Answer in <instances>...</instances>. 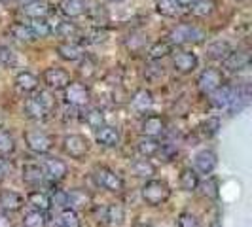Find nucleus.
Segmentation results:
<instances>
[{
    "label": "nucleus",
    "mask_w": 252,
    "mask_h": 227,
    "mask_svg": "<svg viewBox=\"0 0 252 227\" xmlns=\"http://www.w3.org/2000/svg\"><path fill=\"white\" fill-rule=\"evenodd\" d=\"M27 202L34 208V210H42V212H50L51 210V201L50 195L40 191V189H34V191H29L27 195Z\"/></svg>",
    "instance_id": "29"
},
{
    "label": "nucleus",
    "mask_w": 252,
    "mask_h": 227,
    "mask_svg": "<svg viewBox=\"0 0 252 227\" xmlns=\"http://www.w3.org/2000/svg\"><path fill=\"white\" fill-rule=\"evenodd\" d=\"M23 114H25L29 119H32V121H46V119L50 117L48 108L38 101L36 97H29V99L23 102Z\"/></svg>",
    "instance_id": "19"
},
{
    "label": "nucleus",
    "mask_w": 252,
    "mask_h": 227,
    "mask_svg": "<svg viewBox=\"0 0 252 227\" xmlns=\"http://www.w3.org/2000/svg\"><path fill=\"white\" fill-rule=\"evenodd\" d=\"M199 64V59L193 51L189 50H180L173 53V68L178 74H191Z\"/></svg>",
    "instance_id": "11"
},
{
    "label": "nucleus",
    "mask_w": 252,
    "mask_h": 227,
    "mask_svg": "<svg viewBox=\"0 0 252 227\" xmlns=\"http://www.w3.org/2000/svg\"><path fill=\"white\" fill-rule=\"evenodd\" d=\"M57 224H59V227H82V220H80L78 210L70 208V206H64L57 214Z\"/></svg>",
    "instance_id": "33"
},
{
    "label": "nucleus",
    "mask_w": 252,
    "mask_h": 227,
    "mask_svg": "<svg viewBox=\"0 0 252 227\" xmlns=\"http://www.w3.org/2000/svg\"><path fill=\"white\" fill-rule=\"evenodd\" d=\"M231 51V46L226 40H216L213 44L207 46V57L213 59V61H224Z\"/></svg>",
    "instance_id": "31"
},
{
    "label": "nucleus",
    "mask_w": 252,
    "mask_h": 227,
    "mask_svg": "<svg viewBox=\"0 0 252 227\" xmlns=\"http://www.w3.org/2000/svg\"><path fill=\"white\" fill-rule=\"evenodd\" d=\"M249 102H251V91H249V87H237V89H233L231 101H229L226 110L233 115V114L241 112Z\"/></svg>",
    "instance_id": "23"
},
{
    "label": "nucleus",
    "mask_w": 252,
    "mask_h": 227,
    "mask_svg": "<svg viewBox=\"0 0 252 227\" xmlns=\"http://www.w3.org/2000/svg\"><path fill=\"white\" fill-rule=\"evenodd\" d=\"M86 42L88 44H102V42H106V38H108V32L101 28V27H97V28H91L88 30V34H86Z\"/></svg>",
    "instance_id": "46"
},
{
    "label": "nucleus",
    "mask_w": 252,
    "mask_h": 227,
    "mask_svg": "<svg viewBox=\"0 0 252 227\" xmlns=\"http://www.w3.org/2000/svg\"><path fill=\"white\" fill-rule=\"evenodd\" d=\"M55 51H57V55L63 61H66V63H76V61H80L86 55L84 46L80 42H76V40H64V42H61L55 48Z\"/></svg>",
    "instance_id": "13"
},
{
    "label": "nucleus",
    "mask_w": 252,
    "mask_h": 227,
    "mask_svg": "<svg viewBox=\"0 0 252 227\" xmlns=\"http://www.w3.org/2000/svg\"><path fill=\"white\" fill-rule=\"evenodd\" d=\"M129 172H131L135 178H144V180H148V178L156 176L158 169H156V165L152 163L150 159L142 157V159H137V161H133V163H131Z\"/></svg>",
    "instance_id": "24"
},
{
    "label": "nucleus",
    "mask_w": 252,
    "mask_h": 227,
    "mask_svg": "<svg viewBox=\"0 0 252 227\" xmlns=\"http://www.w3.org/2000/svg\"><path fill=\"white\" fill-rule=\"evenodd\" d=\"M171 53H173V46L167 40H163V42L158 40V42H154L150 48H148V59L150 61H161V59H165Z\"/></svg>",
    "instance_id": "36"
},
{
    "label": "nucleus",
    "mask_w": 252,
    "mask_h": 227,
    "mask_svg": "<svg viewBox=\"0 0 252 227\" xmlns=\"http://www.w3.org/2000/svg\"><path fill=\"white\" fill-rule=\"evenodd\" d=\"M23 226L25 227H46L48 226V216L42 210H31L23 216Z\"/></svg>",
    "instance_id": "39"
},
{
    "label": "nucleus",
    "mask_w": 252,
    "mask_h": 227,
    "mask_svg": "<svg viewBox=\"0 0 252 227\" xmlns=\"http://www.w3.org/2000/svg\"><path fill=\"white\" fill-rule=\"evenodd\" d=\"M10 34H12L15 40L25 42V44L34 42V36H32V32H31L29 25H25V23H13V25L10 27Z\"/></svg>",
    "instance_id": "41"
},
{
    "label": "nucleus",
    "mask_w": 252,
    "mask_h": 227,
    "mask_svg": "<svg viewBox=\"0 0 252 227\" xmlns=\"http://www.w3.org/2000/svg\"><path fill=\"white\" fill-rule=\"evenodd\" d=\"M42 80H44L46 87L50 91H63L70 84V74L61 66H50V68L44 70Z\"/></svg>",
    "instance_id": "7"
},
{
    "label": "nucleus",
    "mask_w": 252,
    "mask_h": 227,
    "mask_svg": "<svg viewBox=\"0 0 252 227\" xmlns=\"http://www.w3.org/2000/svg\"><path fill=\"white\" fill-rule=\"evenodd\" d=\"M21 178L29 188H38L44 184L46 180V174H44V169L36 163H27L21 170Z\"/></svg>",
    "instance_id": "21"
},
{
    "label": "nucleus",
    "mask_w": 252,
    "mask_h": 227,
    "mask_svg": "<svg viewBox=\"0 0 252 227\" xmlns=\"http://www.w3.org/2000/svg\"><path fill=\"white\" fill-rule=\"evenodd\" d=\"M13 84H15V87L19 89L21 93H34L38 89V85H40V80H38V76H34L32 72L21 70V72H17Z\"/></svg>",
    "instance_id": "22"
},
{
    "label": "nucleus",
    "mask_w": 252,
    "mask_h": 227,
    "mask_svg": "<svg viewBox=\"0 0 252 227\" xmlns=\"http://www.w3.org/2000/svg\"><path fill=\"white\" fill-rule=\"evenodd\" d=\"M177 226L178 227H201L197 216H193L191 212H180L177 218Z\"/></svg>",
    "instance_id": "47"
},
{
    "label": "nucleus",
    "mask_w": 252,
    "mask_h": 227,
    "mask_svg": "<svg viewBox=\"0 0 252 227\" xmlns=\"http://www.w3.org/2000/svg\"><path fill=\"white\" fill-rule=\"evenodd\" d=\"M91 202V195H89L86 189H70L66 191V206L74 208V210H82L89 206Z\"/></svg>",
    "instance_id": "27"
},
{
    "label": "nucleus",
    "mask_w": 252,
    "mask_h": 227,
    "mask_svg": "<svg viewBox=\"0 0 252 227\" xmlns=\"http://www.w3.org/2000/svg\"><path fill=\"white\" fill-rule=\"evenodd\" d=\"M216 4L215 0H195L193 4H189V13L193 15V17H209V15H213L215 12Z\"/></svg>",
    "instance_id": "37"
},
{
    "label": "nucleus",
    "mask_w": 252,
    "mask_h": 227,
    "mask_svg": "<svg viewBox=\"0 0 252 227\" xmlns=\"http://www.w3.org/2000/svg\"><path fill=\"white\" fill-rule=\"evenodd\" d=\"M95 140H97V144L102 146V148H116V146H120L122 135H120V129L118 127L104 123V125L99 127L95 131Z\"/></svg>",
    "instance_id": "16"
},
{
    "label": "nucleus",
    "mask_w": 252,
    "mask_h": 227,
    "mask_svg": "<svg viewBox=\"0 0 252 227\" xmlns=\"http://www.w3.org/2000/svg\"><path fill=\"white\" fill-rule=\"evenodd\" d=\"M63 99L68 106H74V108H84L88 106L91 101V91L86 84L82 82H70L66 87L63 89Z\"/></svg>",
    "instance_id": "5"
},
{
    "label": "nucleus",
    "mask_w": 252,
    "mask_h": 227,
    "mask_svg": "<svg viewBox=\"0 0 252 227\" xmlns=\"http://www.w3.org/2000/svg\"><path fill=\"white\" fill-rule=\"evenodd\" d=\"M0 227H12V218L4 210H0Z\"/></svg>",
    "instance_id": "51"
},
{
    "label": "nucleus",
    "mask_w": 252,
    "mask_h": 227,
    "mask_svg": "<svg viewBox=\"0 0 252 227\" xmlns=\"http://www.w3.org/2000/svg\"><path fill=\"white\" fill-rule=\"evenodd\" d=\"M25 139L27 148L32 151V153H38V155H46L50 153L51 148H53V137L48 135L46 131L42 129H31L23 135Z\"/></svg>",
    "instance_id": "4"
},
{
    "label": "nucleus",
    "mask_w": 252,
    "mask_h": 227,
    "mask_svg": "<svg viewBox=\"0 0 252 227\" xmlns=\"http://www.w3.org/2000/svg\"><path fill=\"white\" fill-rule=\"evenodd\" d=\"M224 63V68L229 70V72H241L245 68H249L251 64V53L247 50H237V51H229L226 59L222 61Z\"/></svg>",
    "instance_id": "17"
},
{
    "label": "nucleus",
    "mask_w": 252,
    "mask_h": 227,
    "mask_svg": "<svg viewBox=\"0 0 252 227\" xmlns=\"http://www.w3.org/2000/svg\"><path fill=\"white\" fill-rule=\"evenodd\" d=\"M197 189H201V193H203V197H207V199H216L218 197V180H216L215 176H209L205 182H199V186H197Z\"/></svg>",
    "instance_id": "44"
},
{
    "label": "nucleus",
    "mask_w": 252,
    "mask_h": 227,
    "mask_svg": "<svg viewBox=\"0 0 252 227\" xmlns=\"http://www.w3.org/2000/svg\"><path fill=\"white\" fill-rule=\"evenodd\" d=\"M104 220H108L110 226H122L126 222V206L122 202H110L104 208Z\"/></svg>",
    "instance_id": "30"
},
{
    "label": "nucleus",
    "mask_w": 252,
    "mask_h": 227,
    "mask_svg": "<svg viewBox=\"0 0 252 227\" xmlns=\"http://www.w3.org/2000/svg\"><path fill=\"white\" fill-rule=\"evenodd\" d=\"M55 32L61 38H64V40H74V38H78V34H80V28H78L76 23H72V19H66V21H61V23L57 25Z\"/></svg>",
    "instance_id": "42"
},
{
    "label": "nucleus",
    "mask_w": 252,
    "mask_h": 227,
    "mask_svg": "<svg viewBox=\"0 0 252 227\" xmlns=\"http://www.w3.org/2000/svg\"><path fill=\"white\" fill-rule=\"evenodd\" d=\"M42 169H44L46 178H50L51 182H63L68 174V165L59 157H46L42 163Z\"/></svg>",
    "instance_id": "12"
},
{
    "label": "nucleus",
    "mask_w": 252,
    "mask_h": 227,
    "mask_svg": "<svg viewBox=\"0 0 252 227\" xmlns=\"http://www.w3.org/2000/svg\"><path fill=\"white\" fill-rule=\"evenodd\" d=\"M88 0H61L59 2V12L66 19H78L88 13Z\"/></svg>",
    "instance_id": "18"
},
{
    "label": "nucleus",
    "mask_w": 252,
    "mask_h": 227,
    "mask_svg": "<svg viewBox=\"0 0 252 227\" xmlns=\"http://www.w3.org/2000/svg\"><path fill=\"white\" fill-rule=\"evenodd\" d=\"M182 6L177 0H156V12L163 17H177Z\"/></svg>",
    "instance_id": "38"
},
{
    "label": "nucleus",
    "mask_w": 252,
    "mask_h": 227,
    "mask_svg": "<svg viewBox=\"0 0 252 227\" xmlns=\"http://www.w3.org/2000/svg\"><path fill=\"white\" fill-rule=\"evenodd\" d=\"M199 174L195 172V169L191 167H184L178 174V188L182 191H197V186H199Z\"/></svg>",
    "instance_id": "26"
},
{
    "label": "nucleus",
    "mask_w": 252,
    "mask_h": 227,
    "mask_svg": "<svg viewBox=\"0 0 252 227\" xmlns=\"http://www.w3.org/2000/svg\"><path fill=\"white\" fill-rule=\"evenodd\" d=\"M148 46V36L144 32H131L129 36L126 38V48L129 53H142Z\"/></svg>",
    "instance_id": "35"
},
{
    "label": "nucleus",
    "mask_w": 252,
    "mask_h": 227,
    "mask_svg": "<svg viewBox=\"0 0 252 227\" xmlns=\"http://www.w3.org/2000/svg\"><path fill=\"white\" fill-rule=\"evenodd\" d=\"M159 148H161V142L158 139H152V137H142L137 140V151L140 153V157H156L159 155Z\"/></svg>",
    "instance_id": "28"
},
{
    "label": "nucleus",
    "mask_w": 252,
    "mask_h": 227,
    "mask_svg": "<svg viewBox=\"0 0 252 227\" xmlns=\"http://www.w3.org/2000/svg\"><path fill=\"white\" fill-rule=\"evenodd\" d=\"M21 12L29 19H40V17L48 19V15L51 13V6L44 0H29V2L23 4Z\"/></svg>",
    "instance_id": "20"
},
{
    "label": "nucleus",
    "mask_w": 252,
    "mask_h": 227,
    "mask_svg": "<svg viewBox=\"0 0 252 227\" xmlns=\"http://www.w3.org/2000/svg\"><path fill=\"white\" fill-rule=\"evenodd\" d=\"M34 97H36L38 101L42 102L46 108H48V112H53V108H55V97L51 95V91H34Z\"/></svg>",
    "instance_id": "48"
},
{
    "label": "nucleus",
    "mask_w": 252,
    "mask_h": 227,
    "mask_svg": "<svg viewBox=\"0 0 252 227\" xmlns=\"http://www.w3.org/2000/svg\"><path fill=\"white\" fill-rule=\"evenodd\" d=\"M129 106H131V110L137 114V115L150 114L152 108H154V95H152V91L146 87L137 89L131 95V99H129Z\"/></svg>",
    "instance_id": "8"
},
{
    "label": "nucleus",
    "mask_w": 252,
    "mask_h": 227,
    "mask_svg": "<svg viewBox=\"0 0 252 227\" xmlns=\"http://www.w3.org/2000/svg\"><path fill=\"white\" fill-rule=\"evenodd\" d=\"M50 201H51V206L55 204L59 208H64L66 206V191H63V189H53L50 195Z\"/></svg>",
    "instance_id": "50"
},
{
    "label": "nucleus",
    "mask_w": 252,
    "mask_h": 227,
    "mask_svg": "<svg viewBox=\"0 0 252 227\" xmlns=\"http://www.w3.org/2000/svg\"><path fill=\"white\" fill-rule=\"evenodd\" d=\"M140 197L148 206H159L171 197V188L165 180L148 178L144 182V186L140 188Z\"/></svg>",
    "instance_id": "1"
},
{
    "label": "nucleus",
    "mask_w": 252,
    "mask_h": 227,
    "mask_svg": "<svg viewBox=\"0 0 252 227\" xmlns=\"http://www.w3.org/2000/svg\"><path fill=\"white\" fill-rule=\"evenodd\" d=\"M169 44L171 46H186V44H197V42H203L205 38V32L201 28H197L191 23H180L175 28H171L169 32Z\"/></svg>",
    "instance_id": "2"
},
{
    "label": "nucleus",
    "mask_w": 252,
    "mask_h": 227,
    "mask_svg": "<svg viewBox=\"0 0 252 227\" xmlns=\"http://www.w3.org/2000/svg\"><path fill=\"white\" fill-rule=\"evenodd\" d=\"M231 93H233V87H229V85H220L218 89H215L211 95H209V102H211V106L216 108V110H226L229 101H231Z\"/></svg>",
    "instance_id": "25"
},
{
    "label": "nucleus",
    "mask_w": 252,
    "mask_h": 227,
    "mask_svg": "<svg viewBox=\"0 0 252 227\" xmlns=\"http://www.w3.org/2000/svg\"><path fill=\"white\" fill-rule=\"evenodd\" d=\"M78 117H80L89 129H93V131H97L99 127L104 125V114H102L101 108H89L86 112L78 114Z\"/></svg>",
    "instance_id": "32"
},
{
    "label": "nucleus",
    "mask_w": 252,
    "mask_h": 227,
    "mask_svg": "<svg viewBox=\"0 0 252 227\" xmlns=\"http://www.w3.org/2000/svg\"><path fill=\"white\" fill-rule=\"evenodd\" d=\"M93 180H95V184L99 188L106 189L110 193H120V191H124V186H126L124 178L120 176L116 170L108 169V167H97L93 170Z\"/></svg>",
    "instance_id": "3"
},
{
    "label": "nucleus",
    "mask_w": 252,
    "mask_h": 227,
    "mask_svg": "<svg viewBox=\"0 0 252 227\" xmlns=\"http://www.w3.org/2000/svg\"><path fill=\"white\" fill-rule=\"evenodd\" d=\"M2 123H4V115L0 114V125H2Z\"/></svg>",
    "instance_id": "55"
},
{
    "label": "nucleus",
    "mask_w": 252,
    "mask_h": 227,
    "mask_svg": "<svg viewBox=\"0 0 252 227\" xmlns=\"http://www.w3.org/2000/svg\"><path fill=\"white\" fill-rule=\"evenodd\" d=\"M78 72L82 76H86V80L89 78H93L95 72H97V68H95V63L89 59L88 55H84L82 59H80V66H78Z\"/></svg>",
    "instance_id": "45"
},
{
    "label": "nucleus",
    "mask_w": 252,
    "mask_h": 227,
    "mask_svg": "<svg viewBox=\"0 0 252 227\" xmlns=\"http://www.w3.org/2000/svg\"><path fill=\"white\" fill-rule=\"evenodd\" d=\"M180 6H189V4H193L195 0H177Z\"/></svg>",
    "instance_id": "53"
},
{
    "label": "nucleus",
    "mask_w": 252,
    "mask_h": 227,
    "mask_svg": "<svg viewBox=\"0 0 252 227\" xmlns=\"http://www.w3.org/2000/svg\"><path fill=\"white\" fill-rule=\"evenodd\" d=\"M29 28H31V32H32V36L34 40H44V38H48L53 32V27L48 23V19H44V17H40V19H29Z\"/></svg>",
    "instance_id": "34"
},
{
    "label": "nucleus",
    "mask_w": 252,
    "mask_h": 227,
    "mask_svg": "<svg viewBox=\"0 0 252 227\" xmlns=\"http://www.w3.org/2000/svg\"><path fill=\"white\" fill-rule=\"evenodd\" d=\"M25 206V197L13 189H2L0 191V210L12 214V212H19Z\"/></svg>",
    "instance_id": "15"
},
{
    "label": "nucleus",
    "mask_w": 252,
    "mask_h": 227,
    "mask_svg": "<svg viewBox=\"0 0 252 227\" xmlns=\"http://www.w3.org/2000/svg\"><path fill=\"white\" fill-rule=\"evenodd\" d=\"M63 151L70 157V159H84L86 155L89 153V148H91V144H89V140L84 137V135H66L63 139Z\"/></svg>",
    "instance_id": "6"
},
{
    "label": "nucleus",
    "mask_w": 252,
    "mask_h": 227,
    "mask_svg": "<svg viewBox=\"0 0 252 227\" xmlns=\"http://www.w3.org/2000/svg\"><path fill=\"white\" fill-rule=\"evenodd\" d=\"M222 84H224V76H222V72L218 68H213V66L205 68L199 74V78H197V87H199L203 95H211Z\"/></svg>",
    "instance_id": "9"
},
{
    "label": "nucleus",
    "mask_w": 252,
    "mask_h": 227,
    "mask_svg": "<svg viewBox=\"0 0 252 227\" xmlns=\"http://www.w3.org/2000/svg\"><path fill=\"white\" fill-rule=\"evenodd\" d=\"M197 129H199V135H201L203 139H213L218 133V129H220V119L218 117H209Z\"/></svg>",
    "instance_id": "43"
},
{
    "label": "nucleus",
    "mask_w": 252,
    "mask_h": 227,
    "mask_svg": "<svg viewBox=\"0 0 252 227\" xmlns=\"http://www.w3.org/2000/svg\"><path fill=\"white\" fill-rule=\"evenodd\" d=\"M135 227H152L150 224H146V222H140V224H137Z\"/></svg>",
    "instance_id": "54"
},
{
    "label": "nucleus",
    "mask_w": 252,
    "mask_h": 227,
    "mask_svg": "<svg viewBox=\"0 0 252 227\" xmlns=\"http://www.w3.org/2000/svg\"><path fill=\"white\" fill-rule=\"evenodd\" d=\"M114 2H122V0H114Z\"/></svg>",
    "instance_id": "56"
},
{
    "label": "nucleus",
    "mask_w": 252,
    "mask_h": 227,
    "mask_svg": "<svg viewBox=\"0 0 252 227\" xmlns=\"http://www.w3.org/2000/svg\"><path fill=\"white\" fill-rule=\"evenodd\" d=\"M140 133L142 137H152V139L161 137L165 133V119L158 114L144 115V119L140 121Z\"/></svg>",
    "instance_id": "14"
},
{
    "label": "nucleus",
    "mask_w": 252,
    "mask_h": 227,
    "mask_svg": "<svg viewBox=\"0 0 252 227\" xmlns=\"http://www.w3.org/2000/svg\"><path fill=\"white\" fill-rule=\"evenodd\" d=\"M6 178V169H4V165L0 163V182Z\"/></svg>",
    "instance_id": "52"
},
{
    "label": "nucleus",
    "mask_w": 252,
    "mask_h": 227,
    "mask_svg": "<svg viewBox=\"0 0 252 227\" xmlns=\"http://www.w3.org/2000/svg\"><path fill=\"white\" fill-rule=\"evenodd\" d=\"M216 165H218V155L213 150H209V148L199 150L193 155V169H195L197 174H205V176L213 174Z\"/></svg>",
    "instance_id": "10"
},
{
    "label": "nucleus",
    "mask_w": 252,
    "mask_h": 227,
    "mask_svg": "<svg viewBox=\"0 0 252 227\" xmlns=\"http://www.w3.org/2000/svg\"><path fill=\"white\" fill-rule=\"evenodd\" d=\"M15 151V139L10 131L0 129V157H10Z\"/></svg>",
    "instance_id": "40"
},
{
    "label": "nucleus",
    "mask_w": 252,
    "mask_h": 227,
    "mask_svg": "<svg viewBox=\"0 0 252 227\" xmlns=\"http://www.w3.org/2000/svg\"><path fill=\"white\" fill-rule=\"evenodd\" d=\"M15 64V53L6 46H0V66H13Z\"/></svg>",
    "instance_id": "49"
}]
</instances>
